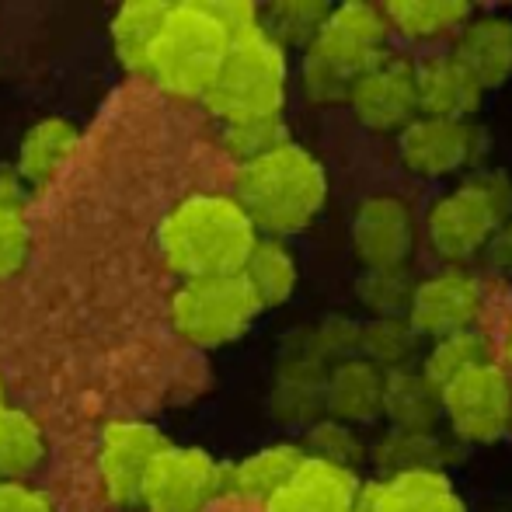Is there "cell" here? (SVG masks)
Listing matches in <instances>:
<instances>
[{
    "label": "cell",
    "mask_w": 512,
    "mask_h": 512,
    "mask_svg": "<svg viewBox=\"0 0 512 512\" xmlns=\"http://www.w3.org/2000/svg\"><path fill=\"white\" fill-rule=\"evenodd\" d=\"M21 192L25 182L18 178L14 164H0V206H21Z\"/></svg>",
    "instance_id": "f35d334b"
},
{
    "label": "cell",
    "mask_w": 512,
    "mask_h": 512,
    "mask_svg": "<svg viewBox=\"0 0 512 512\" xmlns=\"http://www.w3.org/2000/svg\"><path fill=\"white\" fill-rule=\"evenodd\" d=\"M349 112L370 133H405L422 115L418 108V63L387 53L373 70H366L349 95Z\"/></svg>",
    "instance_id": "7c38bea8"
},
{
    "label": "cell",
    "mask_w": 512,
    "mask_h": 512,
    "mask_svg": "<svg viewBox=\"0 0 512 512\" xmlns=\"http://www.w3.org/2000/svg\"><path fill=\"white\" fill-rule=\"evenodd\" d=\"M512 216V178L502 171H478L453 185L425 216V237L446 265L485 255L495 230Z\"/></svg>",
    "instance_id": "5b68a950"
},
{
    "label": "cell",
    "mask_w": 512,
    "mask_h": 512,
    "mask_svg": "<svg viewBox=\"0 0 512 512\" xmlns=\"http://www.w3.org/2000/svg\"><path fill=\"white\" fill-rule=\"evenodd\" d=\"M168 436L143 418H112L98 436V481L115 509H140L143 488Z\"/></svg>",
    "instance_id": "ba28073f"
},
{
    "label": "cell",
    "mask_w": 512,
    "mask_h": 512,
    "mask_svg": "<svg viewBox=\"0 0 512 512\" xmlns=\"http://www.w3.org/2000/svg\"><path fill=\"white\" fill-rule=\"evenodd\" d=\"M290 345L321 359L324 366L345 363V359H356L363 352V321L349 314H328L317 324H310L307 331H297Z\"/></svg>",
    "instance_id": "4dcf8cb0"
},
{
    "label": "cell",
    "mask_w": 512,
    "mask_h": 512,
    "mask_svg": "<svg viewBox=\"0 0 512 512\" xmlns=\"http://www.w3.org/2000/svg\"><path fill=\"white\" fill-rule=\"evenodd\" d=\"M384 418L401 432H436L443 418V387L432 384L422 366L387 373Z\"/></svg>",
    "instance_id": "603a6c76"
},
{
    "label": "cell",
    "mask_w": 512,
    "mask_h": 512,
    "mask_svg": "<svg viewBox=\"0 0 512 512\" xmlns=\"http://www.w3.org/2000/svg\"><path fill=\"white\" fill-rule=\"evenodd\" d=\"M223 150L234 157L237 164H251L258 157L272 154L283 143H290V129H286L283 115H272V119H248V122H230L220 126Z\"/></svg>",
    "instance_id": "836d02e7"
},
{
    "label": "cell",
    "mask_w": 512,
    "mask_h": 512,
    "mask_svg": "<svg viewBox=\"0 0 512 512\" xmlns=\"http://www.w3.org/2000/svg\"><path fill=\"white\" fill-rule=\"evenodd\" d=\"M443 418L460 443H499L512 429V377L506 366L485 363L446 384Z\"/></svg>",
    "instance_id": "9c48e42d"
},
{
    "label": "cell",
    "mask_w": 512,
    "mask_h": 512,
    "mask_svg": "<svg viewBox=\"0 0 512 512\" xmlns=\"http://www.w3.org/2000/svg\"><path fill=\"white\" fill-rule=\"evenodd\" d=\"M262 300L237 276L185 279L171 297V324L189 345L199 349H223L248 335L255 317L262 314Z\"/></svg>",
    "instance_id": "52a82bcc"
},
{
    "label": "cell",
    "mask_w": 512,
    "mask_h": 512,
    "mask_svg": "<svg viewBox=\"0 0 512 512\" xmlns=\"http://www.w3.org/2000/svg\"><path fill=\"white\" fill-rule=\"evenodd\" d=\"M304 460L307 450L300 443H269L265 450L227 467V492L244 495V499H258L265 506L272 495L290 485V478L300 471Z\"/></svg>",
    "instance_id": "7402d4cb"
},
{
    "label": "cell",
    "mask_w": 512,
    "mask_h": 512,
    "mask_svg": "<svg viewBox=\"0 0 512 512\" xmlns=\"http://www.w3.org/2000/svg\"><path fill=\"white\" fill-rule=\"evenodd\" d=\"M168 0H129L112 14V49L129 74H150V56L161 39V28L168 21Z\"/></svg>",
    "instance_id": "44dd1931"
},
{
    "label": "cell",
    "mask_w": 512,
    "mask_h": 512,
    "mask_svg": "<svg viewBox=\"0 0 512 512\" xmlns=\"http://www.w3.org/2000/svg\"><path fill=\"white\" fill-rule=\"evenodd\" d=\"M415 290L418 279L411 265L405 269H363L356 279V300L370 317H408Z\"/></svg>",
    "instance_id": "1f68e13d"
},
{
    "label": "cell",
    "mask_w": 512,
    "mask_h": 512,
    "mask_svg": "<svg viewBox=\"0 0 512 512\" xmlns=\"http://www.w3.org/2000/svg\"><path fill=\"white\" fill-rule=\"evenodd\" d=\"M391 21L377 4L331 7L317 39L300 60V88L310 105H349L356 81L384 60L391 49Z\"/></svg>",
    "instance_id": "3957f363"
},
{
    "label": "cell",
    "mask_w": 512,
    "mask_h": 512,
    "mask_svg": "<svg viewBox=\"0 0 512 512\" xmlns=\"http://www.w3.org/2000/svg\"><path fill=\"white\" fill-rule=\"evenodd\" d=\"M359 471L307 457L283 492L265 502V512H363Z\"/></svg>",
    "instance_id": "9a60e30c"
},
{
    "label": "cell",
    "mask_w": 512,
    "mask_h": 512,
    "mask_svg": "<svg viewBox=\"0 0 512 512\" xmlns=\"http://www.w3.org/2000/svg\"><path fill=\"white\" fill-rule=\"evenodd\" d=\"M234 196L255 220L258 234L286 241L321 216L328 203V171L321 157L290 140L258 161L241 164Z\"/></svg>",
    "instance_id": "7a4b0ae2"
},
{
    "label": "cell",
    "mask_w": 512,
    "mask_h": 512,
    "mask_svg": "<svg viewBox=\"0 0 512 512\" xmlns=\"http://www.w3.org/2000/svg\"><path fill=\"white\" fill-rule=\"evenodd\" d=\"M7 405V391H4V380H0V408Z\"/></svg>",
    "instance_id": "60d3db41"
},
{
    "label": "cell",
    "mask_w": 512,
    "mask_h": 512,
    "mask_svg": "<svg viewBox=\"0 0 512 512\" xmlns=\"http://www.w3.org/2000/svg\"><path fill=\"white\" fill-rule=\"evenodd\" d=\"M384 11L394 32L415 42L460 32L474 18V7L464 4V0H394Z\"/></svg>",
    "instance_id": "f1b7e54d"
},
{
    "label": "cell",
    "mask_w": 512,
    "mask_h": 512,
    "mask_svg": "<svg viewBox=\"0 0 512 512\" xmlns=\"http://www.w3.org/2000/svg\"><path fill=\"white\" fill-rule=\"evenodd\" d=\"M363 359L380 366L384 373L422 366L425 338L415 331L408 317H370L363 321Z\"/></svg>",
    "instance_id": "83f0119b"
},
{
    "label": "cell",
    "mask_w": 512,
    "mask_h": 512,
    "mask_svg": "<svg viewBox=\"0 0 512 512\" xmlns=\"http://www.w3.org/2000/svg\"><path fill=\"white\" fill-rule=\"evenodd\" d=\"M49 453L46 429L25 408H0V481H28Z\"/></svg>",
    "instance_id": "484cf974"
},
{
    "label": "cell",
    "mask_w": 512,
    "mask_h": 512,
    "mask_svg": "<svg viewBox=\"0 0 512 512\" xmlns=\"http://www.w3.org/2000/svg\"><path fill=\"white\" fill-rule=\"evenodd\" d=\"M241 276L248 279V286L255 290V297L262 300V307L269 310V307H283L286 300L297 293L300 265L286 241H279V237H262V241L255 244V251H251Z\"/></svg>",
    "instance_id": "4316f807"
},
{
    "label": "cell",
    "mask_w": 512,
    "mask_h": 512,
    "mask_svg": "<svg viewBox=\"0 0 512 512\" xmlns=\"http://www.w3.org/2000/svg\"><path fill=\"white\" fill-rule=\"evenodd\" d=\"M262 241L248 209L234 192H192L168 209L157 230V248L175 276H237Z\"/></svg>",
    "instance_id": "6da1fadb"
},
{
    "label": "cell",
    "mask_w": 512,
    "mask_h": 512,
    "mask_svg": "<svg viewBox=\"0 0 512 512\" xmlns=\"http://www.w3.org/2000/svg\"><path fill=\"white\" fill-rule=\"evenodd\" d=\"M373 467L380 474H401V471H446L457 460L450 439L439 432H401L391 429L377 439L370 453Z\"/></svg>",
    "instance_id": "d4e9b609"
},
{
    "label": "cell",
    "mask_w": 512,
    "mask_h": 512,
    "mask_svg": "<svg viewBox=\"0 0 512 512\" xmlns=\"http://www.w3.org/2000/svg\"><path fill=\"white\" fill-rule=\"evenodd\" d=\"M304 450H307V457L328 460V464L349 467V471H359V464L370 457V450H366L356 425H345V422H338V418H321V422L310 425Z\"/></svg>",
    "instance_id": "e575fe53"
},
{
    "label": "cell",
    "mask_w": 512,
    "mask_h": 512,
    "mask_svg": "<svg viewBox=\"0 0 512 512\" xmlns=\"http://www.w3.org/2000/svg\"><path fill=\"white\" fill-rule=\"evenodd\" d=\"M485 262H488V269H495L499 276H512V216L495 230L492 241H488Z\"/></svg>",
    "instance_id": "74e56055"
},
{
    "label": "cell",
    "mask_w": 512,
    "mask_h": 512,
    "mask_svg": "<svg viewBox=\"0 0 512 512\" xmlns=\"http://www.w3.org/2000/svg\"><path fill=\"white\" fill-rule=\"evenodd\" d=\"M81 133L70 119H42L21 136V147H18V161H14V171L25 185H46L56 178L60 164L70 157V150L77 147Z\"/></svg>",
    "instance_id": "cb8c5ba5"
},
{
    "label": "cell",
    "mask_w": 512,
    "mask_h": 512,
    "mask_svg": "<svg viewBox=\"0 0 512 512\" xmlns=\"http://www.w3.org/2000/svg\"><path fill=\"white\" fill-rule=\"evenodd\" d=\"M506 352H509V363H512V324H509V338H506Z\"/></svg>",
    "instance_id": "ab89813d"
},
{
    "label": "cell",
    "mask_w": 512,
    "mask_h": 512,
    "mask_svg": "<svg viewBox=\"0 0 512 512\" xmlns=\"http://www.w3.org/2000/svg\"><path fill=\"white\" fill-rule=\"evenodd\" d=\"M453 56L478 77L481 88H499L512 77V14H474L453 39Z\"/></svg>",
    "instance_id": "e0dca14e"
},
{
    "label": "cell",
    "mask_w": 512,
    "mask_h": 512,
    "mask_svg": "<svg viewBox=\"0 0 512 512\" xmlns=\"http://www.w3.org/2000/svg\"><path fill=\"white\" fill-rule=\"evenodd\" d=\"M227 492V467L203 446H175L157 457L143 488L147 512H206Z\"/></svg>",
    "instance_id": "30bf717a"
},
{
    "label": "cell",
    "mask_w": 512,
    "mask_h": 512,
    "mask_svg": "<svg viewBox=\"0 0 512 512\" xmlns=\"http://www.w3.org/2000/svg\"><path fill=\"white\" fill-rule=\"evenodd\" d=\"M286 84H290L286 49L265 28H258L244 39H234L227 63L203 105L213 112V119H220V126L272 119V115H283Z\"/></svg>",
    "instance_id": "8992f818"
},
{
    "label": "cell",
    "mask_w": 512,
    "mask_h": 512,
    "mask_svg": "<svg viewBox=\"0 0 512 512\" xmlns=\"http://www.w3.org/2000/svg\"><path fill=\"white\" fill-rule=\"evenodd\" d=\"M234 35L213 11V0H178L171 4L161 39L150 56V81L185 102H206L220 77Z\"/></svg>",
    "instance_id": "277c9868"
},
{
    "label": "cell",
    "mask_w": 512,
    "mask_h": 512,
    "mask_svg": "<svg viewBox=\"0 0 512 512\" xmlns=\"http://www.w3.org/2000/svg\"><path fill=\"white\" fill-rule=\"evenodd\" d=\"M328 14L331 7L321 4V0H276V4L262 7V28L283 49H307L324 28Z\"/></svg>",
    "instance_id": "d6a6232c"
},
{
    "label": "cell",
    "mask_w": 512,
    "mask_h": 512,
    "mask_svg": "<svg viewBox=\"0 0 512 512\" xmlns=\"http://www.w3.org/2000/svg\"><path fill=\"white\" fill-rule=\"evenodd\" d=\"M349 234L363 269H405L418 241L415 209L394 192H373L359 199Z\"/></svg>",
    "instance_id": "8fae6325"
},
{
    "label": "cell",
    "mask_w": 512,
    "mask_h": 512,
    "mask_svg": "<svg viewBox=\"0 0 512 512\" xmlns=\"http://www.w3.org/2000/svg\"><path fill=\"white\" fill-rule=\"evenodd\" d=\"M481 150V133L474 122L432 119L418 115L398 136V157L405 171L418 178H453L471 168Z\"/></svg>",
    "instance_id": "5bb4252c"
},
{
    "label": "cell",
    "mask_w": 512,
    "mask_h": 512,
    "mask_svg": "<svg viewBox=\"0 0 512 512\" xmlns=\"http://www.w3.org/2000/svg\"><path fill=\"white\" fill-rule=\"evenodd\" d=\"M32 251V230L25 206H0V279H11L25 269Z\"/></svg>",
    "instance_id": "d590c367"
},
{
    "label": "cell",
    "mask_w": 512,
    "mask_h": 512,
    "mask_svg": "<svg viewBox=\"0 0 512 512\" xmlns=\"http://www.w3.org/2000/svg\"><path fill=\"white\" fill-rule=\"evenodd\" d=\"M328 373L331 366L290 345L286 359L279 363L276 384H272V411L279 415V422H304L310 429L314 422L328 418V408H324Z\"/></svg>",
    "instance_id": "d6986e66"
},
{
    "label": "cell",
    "mask_w": 512,
    "mask_h": 512,
    "mask_svg": "<svg viewBox=\"0 0 512 512\" xmlns=\"http://www.w3.org/2000/svg\"><path fill=\"white\" fill-rule=\"evenodd\" d=\"M485 363H495L492 359V342H488L485 331L471 328V331H457V335L436 338V342L425 349L422 356V370L425 377L432 380L436 387L453 384L464 373L478 370Z\"/></svg>",
    "instance_id": "f546056e"
},
{
    "label": "cell",
    "mask_w": 512,
    "mask_h": 512,
    "mask_svg": "<svg viewBox=\"0 0 512 512\" xmlns=\"http://www.w3.org/2000/svg\"><path fill=\"white\" fill-rule=\"evenodd\" d=\"M481 95H485V88L478 84V77L453 53L429 56L418 63V108H422V115L471 122V115L481 108Z\"/></svg>",
    "instance_id": "ac0fdd59"
},
{
    "label": "cell",
    "mask_w": 512,
    "mask_h": 512,
    "mask_svg": "<svg viewBox=\"0 0 512 512\" xmlns=\"http://www.w3.org/2000/svg\"><path fill=\"white\" fill-rule=\"evenodd\" d=\"M363 512H467V506L446 471H401L363 488Z\"/></svg>",
    "instance_id": "2e32d148"
},
{
    "label": "cell",
    "mask_w": 512,
    "mask_h": 512,
    "mask_svg": "<svg viewBox=\"0 0 512 512\" xmlns=\"http://www.w3.org/2000/svg\"><path fill=\"white\" fill-rule=\"evenodd\" d=\"M387 401V373L380 366H373L370 359L356 356L335 363L328 373V418H338L345 425H370L384 415Z\"/></svg>",
    "instance_id": "ffe728a7"
},
{
    "label": "cell",
    "mask_w": 512,
    "mask_h": 512,
    "mask_svg": "<svg viewBox=\"0 0 512 512\" xmlns=\"http://www.w3.org/2000/svg\"><path fill=\"white\" fill-rule=\"evenodd\" d=\"M0 512H56V506L28 481H0Z\"/></svg>",
    "instance_id": "8d00e7d4"
},
{
    "label": "cell",
    "mask_w": 512,
    "mask_h": 512,
    "mask_svg": "<svg viewBox=\"0 0 512 512\" xmlns=\"http://www.w3.org/2000/svg\"><path fill=\"white\" fill-rule=\"evenodd\" d=\"M481 310H485V293H481L478 279L460 265H446V269L418 279L408 321L415 324L425 342H436V338L478 328Z\"/></svg>",
    "instance_id": "4fadbf2b"
}]
</instances>
